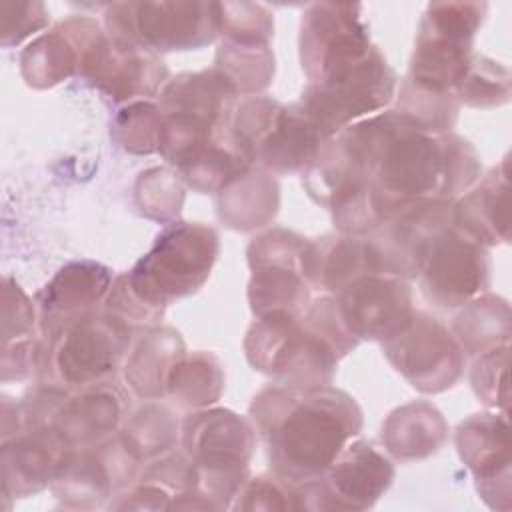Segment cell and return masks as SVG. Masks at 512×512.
I'll return each instance as SVG.
<instances>
[{"mask_svg":"<svg viewBox=\"0 0 512 512\" xmlns=\"http://www.w3.org/2000/svg\"><path fill=\"white\" fill-rule=\"evenodd\" d=\"M480 174V156L466 138L424 132L392 108L330 136L314 164L326 202L364 188L380 224L418 202H454Z\"/></svg>","mask_w":512,"mask_h":512,"instance_id":"cell-1","label":"cell"},{"mask_svg":"<svg viewBox=\"0 0 512 512\" xmlns=\"http://www.w3.org/2000/svg\"><path fill=\"white\" fill-rule=\"evenodd\" d=\"M248 418L270 472L290 482L320 478L340 450L360 436L364 424L358 402L332 384H268L252 398Z\"/></svg>","mask_w":512,"mask_h":512,"instance_id":"cell-2","label":"cell"},{"mask_svg":"<svg viewBox=\"0 0 512 512\" xmlns=\"http://www.w3.org/2000/svg\"><path fill=\"white\" fill-rule=\"evenodd\" d=\"M250 418L228 408L192 410L182 420L180 448L194 466V488L180 494L170 510L232 508L236 492L246 482L256 448Z\"/></svg>","mask_w":512,"mask_h":512,"instance_id":"cell-3","label":"cell"},{"mask_svg":"<svg viewBox=\"0 0 512 512\" xmlns=\"http://www.w3.org/2000/svg\"><path fill=\"white\" fill-rule=\"evenodd\" d=\"M218 232L204 222L166 224L150 250L122 276L128 292L158 320L174 300L198 292L218 260Z\"/></svg>","mask_w":512,"mask_h":512,"instance_id":"cell-4","label":"cell"},{"mask_svg":"<svg viewBox=\"0 0 512 512\" xmlns=\"http://www.w3.org/2000/svg\"><path fill=\"white\" fill-rule=\"evenodd\" d=\"M132 330L104 306L40 336L36 380L68 390L112 380L122 368Z\"/></svg>","mask_w":512,"mask_h":512,"instance_id":"cell-5","label":"cell"},{"mask_svg":"<svg viewBox=\"0 0 512 512\" xmlns=\"http://www.w3.org/2000/svg\"><path fill=\"white\" fill-rule=\"evenodd\" d=\"M230 138L250 166L274 176L304 172L328 140L298 102L282 104L266 94L238 100Z\"/></svg>","mask_w":512,"mask_h":512,"instance_id":"cell-6","label":"cell"},{"mask_svg":"<svg viewBox=\"0 0 512 512\" xmlns=\"http://www.w3.org/2000/svg\"><path fill=\"white\" fill-rule=\"evenodd\" d=\"M248 364L286 386H330L338 362L336 346L304 314L270 312L256 316L244 336Z\"/></svg>","mask_w":512,"mask_h":512,"instance_id":"cell-7","label":"cell"},{"mask_svg":"<svg viewBox=\"0 0 512 512\" xmlns=\"http://www.w3.org/2000/svg\"><path fill=\"white\" fill-rule=\"evenodd\" d=\"M396 88V72L374 46L362 58L308 82L298 104L330 138L350 124L386 110Z\"/></svg>","mask_w":512,"mask_h":512,"instance_id":"cell-8","label":"cell"},{"mask_svg":"<svg viewBox=\"0 0 512 512\" xmlns=\"http://www.w3.org/2000/svg\"><path fill=\"white\" fill-rule=\"evenodd\" d=\"M486 10V2H430L402 80L432 92H454L474 54V36Z\"/></svg>","mask_w":512,"mask_h":512,"instance_id":"cell-9","label":"cell"},{"mask_svg":"<svg viewBox=\"0 0 512 512\" xmlns=\"http://www.w3.org/2000/svg\"><path fill=\"white\" fill-rule=\"evenodd\" d=\"M104 28L154 54L198 50L218 38L216 2H114Z\"/></svg>","mask_w":512,"mask_h":512,"instance_id":"cell-10","label":"cell"},{"mask_svg":"<svg viewBox=\"0 0 512 512\" xmlns=\"http://www.w3.org/2000/svg\"><path fill=\"white\" fill-rule=\"evenodd\" d=\"M308 238L280 226L256 234L248 248L250 268L248 304L256 316L270 312L304 314L312 302V288L304 278V252Z\"/></svg>","mask_w":512,"mask_h":512,"instance_id":"cell-11","label":"cell"},{"mask_svg":"<svg viewBox=\"0 0 512 512\" xmlns=\"http://www.w3.org/2000/svg\"><path fill=\"white\" fill-rule=\"evenodd\" d=\"M380 344L390 366L422 394L452 388L468 358L450 328L426 310H414L410 320Z\"/></svg>","mask_w":512,"mask_h":512,"instance_id":"cell-12","label":"cell"},{"mask_svg":"<svg viewBox=\"0 0 512 512\" xmlns=\"http://www.w3.org/2000/svg\"><path fill=\"white\" fill-rule=\"evenodd\" d=\"M396 468L384 448L352 438L324 474L300 482L302 510H368L392 486Z\"/></svg>","mask_w":512,"mask_h":512,"instance_id":"cell-13","label":"cell"},{"mask_svg":"<svg viewBox=\"0 0 512 512\" xmlns=\"http://www.w3.org/2000/svg\"><path fill=\"white\" fill-rule=\"evenodd\" d=\"M78 78L110 100L128 104L156 98L168 82V68L158 54L98 26L82 50Z\"/></svg>","mask_w":512,"mask_h":512,"instance_id":"cell-14","label":"cell"},{"mask_svg":"<svg viewBox=\"0 0 512 512\" xmlns=\"http://www.w3.org/2000/svg\"><path fill=\"white\" fill-rule=\"evenodd\" d=\"M416 282L422 296L432 306L440 310H456L472 298L488 292V248L450 224L428 244Z\"/></svg>","mask_w":512,"mask_h":512,"instance_id":"cell-15","label":"cell"},{"mask_svg":"<svg viewBox=\"0 0 512 512\" xmlns=\"http://www.w3.org/2000/svg\"><path fill=\"white\" fill-rule=\"evenodd\" d=\"M140 466L122 436L114 434L98 444L74 448L52 480L50 492L66 508L108 506L114 496L136 482Z\"/></svg>","mask_w":512,"mask_h":512,"instance_id":"cell-16","label":"cell"},{"mask_svg":"<svg viewBox=\"0 0 512 512\" xmlns=\"http://www.w3.org/2000/svg\"><path fill=\"white\" fill-rule=\"evenodd\" d=\"M374 46L362 4L316 2L302 12L298 54L308 82L362 58Z\"/></svg>","mask_w":512,"mask_h":512,"instance_id":"cell-17","label":"cell"},{"mask_svg":"<svg viewBox=\"0 0 512 512\" xmlns=\"http://www.w3.org/2000/svg\"><path fill=\"white\" fill-rule=\"evenodd\" d=\"M450 200H426L402 208L364 236L370 270L416 280L422 256L438 232L452 222Z\"/></svg>","mask_w":512,"mask_h":512,"instance_id":"cell-18","label":"cell"},{"mask_svg":"<svg viewBox=\"0 0 512 512\" xmlns=\"http://www.w3.org/2000/svg\"><path fill=\"white\" fill-rule=\"evenodd\" d=\"M454 444L486 506L508 512L512 508L508 414L500 410L470 414L458 424Z\"/></svg>","mask_w":512,"mask_h":512,"instance_id":"cell-19","label":"cell"},{"mask_svg":"<svg viewBox=\"0 0 512 512\" xmlns=\"http://www.w3.org/2000/svg\"><path fill=\"white\" fill-rule=\"evenodd\" d=\"M344 328L360 344L384 342L394 336L414 314L410 280L390 274H362L334 294Z\"/></svg>","mask_w":512,"mask_h":512,"instance_id":"cell-20","label":"cell"},{"mask_svg":"<svg viewBox=\"0 0 512 512\" xmlns=\"http://www.w3.org/2000/svg\"><path fill=\"white\" fill-rule=\"evenodd\" d=\"M72 450L54 424L28 426L2 440V496L24 498L50 488Z\"/></svg>","mask_w":512,"mask_h":512,"instance_id":"cell-21","label":"cell"},{"mask_svg":"<svg viewBox=\"0 0 512 512\" xmlns=\"http://www.w3.org/2000/svg\"><path fill=\"white\" fill-rule=\"evenodd\" d=\"M112 270L94 260H74L60 266L54 276L38 290L40 332L46 334L62 324L82 318L104 304L112 282Z\"/></svg>","mask_w":512,"mask_h":512,"instance_id":"cell-22","label":"cell"},{"mask_svg":"<svg viewBox=\"0 0 512 512\" xmlns=\"http://www.w3.org/2000/svg\"><path fill=\"white\" fill-rule=\"evenodd\" d=\"M128 412V388L106 380L68 390L50 424H54L74 448H84L118 434Z\"/></svg>","mask_w":512,"mask_h":512,"instance_id":"cell-23","label":"cell"},{"mask_svg":"<svg viewBox=\"0 0 512 512\" xmlns=\"http://www.w3.org/2000/svg\"><path fill=\"white\" fill-rule=\"evenodd\" d=\"M100 24L90 16H70L38 34L20 54V74L30 88L46 90L78 76L82 50Z\"/></svg>","mask_w":512,"mask_h":512,"instance_id":"cell-24","label":"cell"},{"mask_svg":"<svg viewBox=\"0 0 512 512\" xmlns=\"http://www.w3.org/2000/svg\"><path fill=\"white\" fill-rule=\"evenodd\" d=\"M454 226L484 248L506 244L510 230L508 158L458 196L452 204Z\"/></svg>","mask_w":512,"mask_h":512,"instance_id":"cell-25","label":"cell"},{"mask_svg":"<svg viewBox=\"0 0 512 512\" xmlns=\"http://www.w3.org/2000/svg\"><path fill=\"white\" fill-rule=\"evenodd\" d=\"M184 356V340L172 326L158 324L138 330L122 364L126 388L140 400L164 398L168 380Z\"/></svg>","mask_w":512,"mask_h":512,"instance_id":"cell-26","label":"cell"},{"mask_svg":"<svg viewBox=\"0 0 512 512\" xmlns=\"http://www.w3.org/2000/svg\"><path fill=\"white\" fill-rule=\"evenodd\" d=\"M156 98L164 114H190L224 128H230L240 100L238 92L216 68L176 74L168 78Z\"/></svg>","mask_w":512,"mask_h":512,"instance_id":"cell-27","label":"cell"},{"mask_svg":"<svg viewBox=\"0 0 512 512\" xmlns=\"http://www.w3.org/2000/svg\"><path fill=\"white\" fill-rule=\"evenodd\" d=\"M380 438L390 458L400 462L424 460L444 446L448 424L434 404L414 400L394 408L386 416Z\"/></svg>","mask_w":512,"mask_h":512,"instance_id":"cell-28","label":"cell"},{"mask_svg":"<svg viewBox=\"0 0 512 512\" xmlns=\"http://www.w3.org/2000/svg\"><path fill=\"white\" fill-rule=\"evenodd\" d=\"M304 278L312 290L324 294H338L352 280L370 274L364 236L352 234H324L310 240L302 260Z\"/></svg>","mask_w":512,"mask_h":512,"instance_id":"cell-29","label":"cell"},{"mask_svg":"<svg viewBox=\"0 0 512 512\" xmlns=\"http://www.w3.org/2000/svg\"><path fill=\"white\" fill-rule=\"evenodd\" d=\"M280 206V188L274 174L260 168H246L216 194L218 218L238 232H252L268 226Z\"/></svg>","mask_w":512,"mask_h":512,"instance_id":"cell-30","label":"cell"},{"mask_svg":"<svg viewBox=\"0 0 512 512\" xmlns=\"http://www.w3.org/2000/svg\"><path fill=\"white\" fill-rule=\"evenodd\" d=\"M450 332L466 356L506 344L510 342V306L504 298L484 292L460 306L450 322Z\"/></svg>","mask_w":512,"mask_h":512,"instance_id":"cell-31","label":"cell"},{"mask_svg":"<svg viewBox=\"0 0 512 512\" xmlns=\"http://www.w3.org/2000/svg\"><path fill=\"white\" fill-rule=\"evenodd\" d=\"M212 68H216L242 98L266 90L276 70L270 42L230 38H220Z\"/></svg>","mask_w":512,"mask_h":512,"instance_id":"cell-32","label":"cell"},{"mask_svg":"<svg viewBox=\"0 0 512 512\" xmlns=\"http://www.w3.org/2000/svg\"><path fill=\"white\" fill-rule=\"evenodd\" d=\"M118 434L144 466L176 448L182 434V422L168 406L156 400H146L144 406L128 412Z\"/></svg>","mask_w":512,"mask_h":512,"instance_id":"cell-33","label":"cell"},{"mask_svg":"<svg viewBox=\"0 0 512 512\" xmlns=\"http://www.w3.org/2000/svg\"><path fill=\"white\" fill-rule=\"evenodd\" d=\"M226 384L224 366L212 352L196 350L186 356L174 368L168 380V398L182 410L208 408L220 400Z\"/></svg>","mask_w":512,"mask_h":512,"instance_id":"cell-34","label":"cell"},{"mask_svg":"<svg viewBox=\"0 0 512 512\" xmlns=\"http://www.w3.org/2000/svg\"><path fill=\"white\" fill-rule=\"evenodd\" d=\"M512 76L506 64L496 62L484 54H472L462 78L454 86L458 104L470 108H496L510 100Z\"/></svg>","mask_w":512,"mask_h":512,"instance_id":"cell-35","label":"cell"},{"mask_svg":"<svg viewBox=\"0 0 512 512\" xmlns=\"http://www.w3.org/2000/svg\"><path fill=\"white\" fill-rule=\"evenodd\" d=\"M394 98L392 110L416 128L430 134L452 132L460 108L454 92H432L402 80Z\"/></svg>","mask_w":512,"mask_h":512,"instance_id":"cell-36","label":"cell"},{"mask_svg":"<svg viewBox=\"0 0 512 512\" xmlns=\"http://www.w3.org/2000/svg\"><path fill=\"white\" fill-rule=\"evenodd\" d=\"M164 116L156 102L136 100L124 104L112 120V140L130 154H158Z\"/></svg>","mask_w":512,"mask_h":512,"instance_id":"cell-37","label":"cell"},{"mask_svg":"<svg viewBox=\"0 0 512 512\" xmlns=\"http://www.w3.org/2000/svg\"><path fill=\"white\" fill-rule=\"evenodd\" d=\"M180 176L166 166H154L138 174L134 182V204L138 212L160 224L176 222L184 204Z\"/></svg>","mask_w":512,"mask_h":512,"instance_id":"cell-38","label":"cell"},{"mask_svg":"<svg viewBox=\"0 0 512 512\" xmlns=\"http://www.w3.org/2000/svg\"><path fill=\"white\" fill-rule=\"evenodd\" d=\"M232 508L266 512L302 510V488L300 482H290L274 472L248 476L236 492Z\"/></svg>","mask_w":512,"mask_h":512,"instance_id":"cell-39","label":"cell"},{"mask_svg":"<svg viewBox=\"0 0 512 512\" xmlns=\"http://www.w3.org/2000/svg\"><path fill=\"white\" fill-rule=\"evenodd\" d=\"M508 352L510 342L498 344L474 356L470 368V386L478 400L490 410L508 414Z\"/></svg>","mask_w":512,"mask_h":512,"instance_id":"cell-40","label":"cell"},{"mask_svg":"<svg viewBox=\"0 0 512 512\" xmlns=\"http://www.w3.org/2000/svg\"><path fill=\"white\" fill-rule=\"evenodd\" d=\"M218 38L264 40L274 36V18L264 4L216 2Z\"/></svg>","mask_w":512,"mask_h":512,"instance_id":"cell-41","label":"cell"},{"mask_svg":"<svg viewBox=\"0 0 512 512\" xmlns=\"http://www.w3.org/2000/svg\"><path fill=\"white\" fill-rule=\"evenodd\" d=\"M40 334L36 302L6 276L2 290V348L34 340Z\"/></svg>","mask_w":512,"mask_h":512,"instance_id":"cell-42","label":"cell"},{"mask_svg":"<svg viewBox=\"0 0 512 512\" xmlns=\"http://www.w3.org/2000/svg\"><path fill=\"white\" fill-rule=\"evenodd\" d=\"M50 22V12L42 2H14L0 4V44L4 48L18 46L20 42L42 32Z\"/></svg>","mask_w":512,"mask_h":512,"instance_id":"cell-43","label":"cell"}]
</instances>
